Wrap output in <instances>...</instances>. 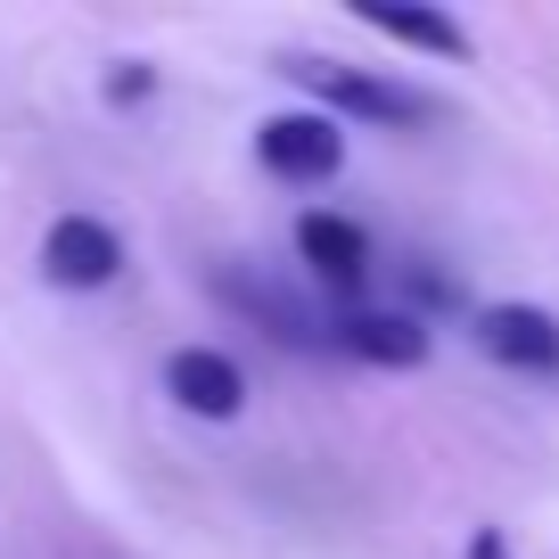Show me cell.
Here are the masks:
<instances>
[{
	"label": "cell",
	"mask_w": 559,
	"mask_h": 559,
	"mask_svg": "<svg viewBox=\"0 0 559 559\" xmlns=\"http://www.w3.org/2000/svg\"><path fill=\"white\" fill-rule=\"evenodd\" d=\"M469 330L502 370H526V379H551L559 370V321L543 305H477Z\"/></svg>",
	"instance_id": "5"
},
{
	"label": "cell",
	"mask_w": 559,
	"mask_h": 559,
	"mask_svg": "<svg viewBox=\"0 0 559 559\" xmlns=\"http://www.w3.org/2000/svg\"><path fill=\"white\" fill-rule=\"evenodd\" d=\"M469 559H510V543L493 535V526H477V535H469Z\"/></svg>",
	"instance_id": "11"
},
{
	"label": "cell",
	"mask_w": 559,
	"mask_h": 559,
	"mask_svg": "<svg viewBox=\"0 0 559 559\" xmlns=\"http://www.w3.org/2000/svg\"><path fill=\"white\" fill-rule=\"evenodd\" d=\"M288 83L313 91L321 116H354V123H386V132H403V123H428L437 116V99L412 83H395V74H370V67H337V58H288Z\"/></svg>",
	"instance_id": "1"
},
{
	"label": "cell",
	"mask_w": 559,
	"mask_h": 559,
	"mask_svg": "<svg viewBox=\"0 0 559 559\" xmlns=\"http://www.w3.org/2000/svg\"><path fill=\"white\" fill-rule=\"evenodd\" d=\"M41 272H50V288H107V280L123 272L116 223H99V214H58L50 239H41Z\"/></svg>",
	"instance_id": "4"
},
{
	"label": "cell",
	"mask_w": 559,
	"mask_h": 559,
	"mask_svg": "<svg viewBox=\"0 0 559 559\" xmlns=\"http://www.w3.org/2000/svg\"><path fill=\"white\" fill-rule=\"evenodd\" d=\"M214 297H223L230 313H247L263 337H280L288 354L337 346V321L321 313L313 297H297V288H280V280H263V272H239V263H223V272H214Z\"/></svg>",
	"instance_id": "2"
},
{
	"label": "cell",
	"mask_w": 559,
	"mask_h": 559,
	"mask_svg": "<svg viewBox=\"0 0 559 559\" xmlns=\"http://www.w3.org/2000/svg\"><path fill=\"white\" fill-rule=\"evenodd\" d=\"M255 157L272 181H330L346 165V123L321 116V107H288V116H263L255 123Z\"/></svg>",
	"instance_id": "3"
},
{
	"label": "cell",
	"mask_w": 559,
	"mask_h": 559,
	"mask_svg": "<svg viewBox=\"0 0 559 559\" xmlns=\"http://www.w3.org/2000/svg\"><path fill=\"white\" fill-rule=\"evenodd\" d=\"M337 354H354V362L370 370H419L428 362V321L403 313V305H354L346 321H337Z\"/></svg>",
	"instance_id": "6"
},
{
	"label": "cell",
	"mask_w": 559,
	"mask_h": 559,
	"mask_svg": "<svg viewBox=\"0 0 559 559\" xmlns=\"http://www.w3.org/2000/svg\"><path fill=\"white\" fill-rule=\"evenodd\" d=\"M148 91H157V67H140V58H123L116 74H107V99L116 107H132V99H148Z\"/></svg>",
	"instance_id": "10"
},
{
	"label": "cell",
	"mask_w": 559,
	"mask_h": 559,
	"mask_svg": "<svg viewBox=\"0 0 559 559\" xmlns=\"http://www.w3.org/2000/svg\"><path fill=\"white\" fill-rule=\"evenodd\" d=\"M297 255L313 263L321 288H337V297H362V280H370V239L362 223H346V214H297Z\"/></svg>",
	"instance_id": "8"
},
{
	"label": "cell",
	"mask_w": 559,
	"mask_h": 559,
	"mask_svg": "<svg viewBox=\"0 0 559 559\" xmlns=\"http://www.w3.org/2000/svg\"><path fill=\"white\" fill-rule=\"evenodd\" d=\"M165 395H174L181 412H198V419H239V412H247L239 362H230V354H214V346H181L174 362H165Z\"/></svg>",
	"instance_id": "9"
},
{
	"label": "cell",
	"mask_w": 559,
	"mask_h": 559,
	"mask_svg": "<svg viewBox=\"0 0 559 559\" xmlns=\"http://www.w3.org/2000/svg\"><path fill=\"white\" fill-rule=\"evenodd\" d=\"M354 25L403 41V50H428V58H477L469 25L453 9H428V0H354Z\"/></svg>",
	"instance_id": "7"
}]
</instances>
